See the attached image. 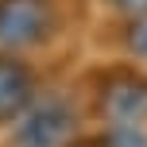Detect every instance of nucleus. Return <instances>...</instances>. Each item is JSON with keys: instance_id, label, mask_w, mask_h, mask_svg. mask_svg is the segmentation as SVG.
I'll use <instances>...</instances> for the list:
<instances>
[{"instance_id": "1", "label": "nucleus", "mask_w": 147, "mask_h": 147, "mask_svg": "<svg viewBox=\"0 0 147 147\" xmlns=\"http://www.w3.org/2000/svg\"><path fill=\"white\" fill-rule=\"evenodd\" d=\"M51 31V4L47 0H0V43L31 47Z\"/></svg>"}, {"instance_id": "2", "label": "nucleus", "mask_w": 147, "mask_h": 147, "mask_svg": "<svg viewBox=\"0 0 147 147\" xmlns=\"http://www.w3.org/2000/svg\"><path fill=\"white\" fill-rule=\"evenodd\" d=\"M74 140V112L62 101L31 109L20 124V147H66Z\"/></svg>"}, {"instance_id": "3", "label": "nucleus", "mask_w": 147, "mask_h": 147, "mask_svg": "<svg viewBox=\"0 0 147 147\" xmlns=\"http://www.w3.org/2000/svg\"><path fill=\"white\" fill-rule=\"evenodd\" d=\"M101 109L109 112L112 120H120V124L143 120L147 116V81H140V78H116V81H109L105 93H101Z\"/></svg>"}, {"instance_id": "4", "label": "nucleus", "mask_w": 147, "mask_h": 147, "mask_svg": "<svg viewBox=\"0 0 147 147\" xmlns=\"http://www.w3.org/2000/svg\"><path fill=\"white\" fill-rule=\"evenodd\" d=\"M31 101V74L20 66V62L4 58L0 54V120L23 112Z\"/></svg>"}, {"instance_id": "5", "label": "nucleus", "mask_w": 147, "mask_h": 147, "mask_svg": "<svg viewBox=\"0 0 147 147\" xmlns=\"http://www.w3.org/2000/svg\"><path fill=\"white\" fill-rule=\"evenodd\" d=\"M105 147H147V136L132 132V128H120V132H112L105 140Z\"/></svg>"}, {"instance_id": "6", "label": "nucleus", "mask_w": 147, "mask_h": 147, "mask_svg": "<svg viewBox=\"0 0 147 147\" xmlns=\"http://www.w3.org/2000/svg\"><path fill=\"white\" fill-rule=\"evenodd\" d=\"M132 47H136V51L147 58V20H140V23L132 27Z\"/></svg>"}, {"instance_id": "7", "label": "nucleus", "mask_w": 147, "mask_h": 147, "mask_svg": "<svg viewBox=\"0 0 147 147\" xmlns=\"http://www.w3.org/2000/svg\"><path fill=\"white\" fill-rule=\"evenodd\" d=\"M116 8H124V12H147V0H112Z\"/></svg>"}, {"instance_id": "8", "label": "nucleus", "mask_w": 147, "mask_h": 147, "mask_svg": "<svg viewBox=\"0 0 147 147\" xmlns=\"http://www.w3.org/2000/svg\"><path fill=\"white\" fill-rule=\"evenodd\" d=\"M101 147H105V143H101Z\"/></svg>"}]
</instances>
